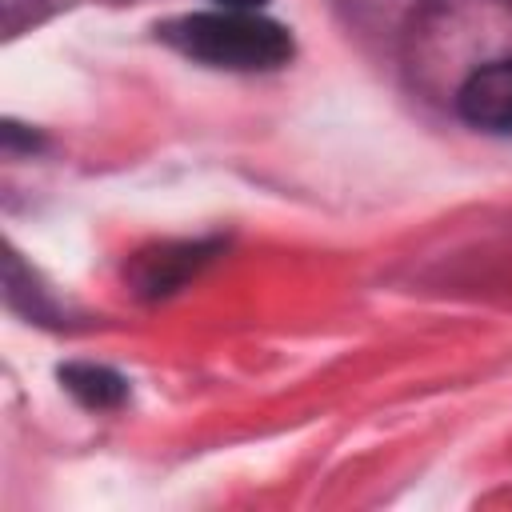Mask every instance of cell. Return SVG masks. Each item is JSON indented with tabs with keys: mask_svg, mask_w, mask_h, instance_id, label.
Segmentation results:
<instances>
[{
	"mask_svg": "<svg viewBox=\"0 0 512 512\" xmlns=\"http://www.w3.org/2000/svg\"><path fill=\"white\" fill-rule=\"evenodd\" d=\"M164 40L184 56L228 72H268L292 60L288 28L256 8H212L180 16L164 24Z\"/></svg>",
	"mask_w": 512,
	"mask_h": 512,
	"instance_id": "6da1fadb",
	"label": "cell"
},
{
	"mask_svg": "<svg viewBox=\"0 0 512 512\" xmlns=\"http://www.w3.org/2000/svg\"><path fill=\"white\" fill-rule=\"evenodd\" d=\"M456 108L472 128L512 136V56L480 64L456 92Z\"/></svg>",
	"mask_w": 512,
	"mask_h": 512,
	"instance_id": "7a4b0ae2",
	"label": "cell"
},
{
	"mask_svg": "<svg viewBox=\"0 0 512 512\" xmlns=\"http://www.w3.org/2000/svg\"><path fill=\"white\" fill-rule=\"evenodd\" d=\"M204 260H208V248H200V244H176V248L164 244V248L140 256L132 276L144 296H164V292H176L188 276H196V268Z\"/></svg>",
	"mask_w": 512,
	"mask_h": 512,
	"instance_id": "3957f363",
	"label": "cell"
},
{
	"mask_svg": "<svg viewBox=\"0 0 512 512\" xmlns=\"http://www.w3.org/2000/svg\"><path fill=\"white\" fill-rule=\"evenodd\" d=\"M60 384H64L84 408H96V412L120 408L124 396H128L124 376L112 372V368H104V364H64V368H60Z\"/></svg>",
	"mask_w": 512,
	"mask_h": 512,
	"instance_id": "277c9868",
	"label": "cell"
},
{
	"mask_svg": "<svg viewBox=\"0 0 512 512\" xmlns=\"http://www.w3.org/2000/svg\"><path fill=\"white\" fill-rule=\"evenodd\" d=\"M220 8H260L264 0H216Z\"/></svg>",
	"mask_w": 512,
	"mask_h": 512,
	"instance_id": "5b68a950",
	"label": "cell"
}]
</instances>
